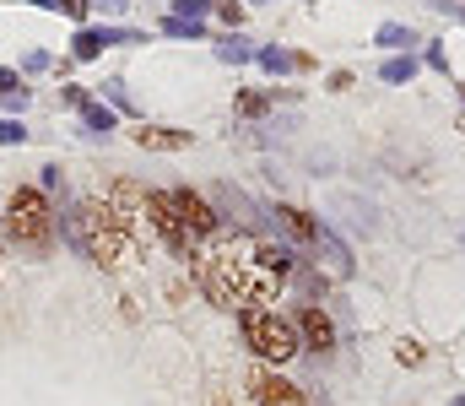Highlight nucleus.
<instances>
[{
	"mask_svg": "<svg viewBox=\"0 0 465 406\" xmlns=\"http://www.w3.org/2000/svg\"><path fill=\"white\" fill-rule=\"evenodd\" d=\"M298 266V255L287 244H265L249 233L212 239V250L201 255V282L212 292V303L223 309H254L260 298H271Z\"/></svg>",
	"mask_w": 465,
	"mask_h": 406,
	"instance_id": "nucleus-1",
	"label": "nucleus"
},
{
	"mask_svg": "<svg viewBox=\"0 0 465 406\" xmlns=\"http://www.w3.org/2000/svg\"><path fill=\"white\" fill-rule=\"evenodd\" d=\"M65 244H71L76 255H87L93 266H119L130 233L119 228V217L109 212V201H82V206L65 212Z\"/></svg>",
	"mask_w": 465,
	"mask_h": 406,
	"instance_id": "nucleus-2",
	"label": "nucleus"
},
{
	"mask_svg": "<svg viewBox=\"0 0 465 406\" xmlns=\"http://www.w3.org/2000/svg\"><path fill=\"white\" fill-rule=\"evenodd\" d=\"M5 233H11L16 250L49 255V244H54V206H49V195L44 190H16L11 206H5Z\"/></svg>",
	"mask_w": 465,
	"mask_h": 406,
	"instance_id": "nucleus-3",
	"label": "nucleus"
},
{
	"mask_svg": "<svg viewBox=\"0 0 465 406\" xmlns=\"http://www.w3.org/2000/svg\"><path fill=\"white\" fill-rule=\"evenodd\" d=\"M243 342L254 347L260 363H287L303 342H298V325L282 320L276 309H243Z\"/></svg>",
	"mask_w": 465,
	"mask_h": 406,
	"instance_id": "nucleus-4",
	"label": "nucleus"
},
{
	"mask_svg": "<svg viewBox=\"0 0 465 406\" xmlns=\"http://www.w3.org/2000/svg\"><path fill=\"white\" fill-rule=\"evenodd\" d=\"M146 206H152V233H157L173 255L201 261V255H195V233H190V223H184V212H179L173 190H146Z\"/></svg>",
	"mask_w": 465,
	"mask_h": 406,
	"instance_id": "nucleus-5",
	"label": "nucleus"
},
{
	"mask_svg": "<svg viewBox=\"0 0 465 406\" xmlns=\"http://www.w3.org/2000/svg\"><path fill=\"white\" fill-rule=\"evenodd\" d=\"M109 212L119 217V228H124L130 239H141V244H146V239H157V233H152V206H146V190H141L135 179H119L114 190H109Z\"/></svg>",
	"mask_w": 465,
	"mask_h": 406,
	"instance_id": "nucleus-6",
	"label": "nucleus"
},
{
	"mask_svg": "<svg viewBox=\"0 0 465 406\" xmlns=\"http://www.w3.org/2000/svg\"><path fill=\"white\" fill-rule=\"evenodd\" d=\"M249 396H254V406H303V391L292 380H282L271 363L249 369Z\"/></svg>",
	"mask_w": 465,
	"mask_h": 406,
	"instance_id": "nucleus-7",
	"label": "nucleus"
},
{
	"mask_svg": "<svg viewBox=\"0 0 465 406\" xmlns=\"http://www.w3.org/2000/svg\"><path fill=\"white\" fill-rule=\"evenodd\" d=\"M114 44H146V33H135V27H76L71 54H76V60H98V54L114 49Z\"/></svg>",
	"mask_w": 465,
	"mask_h": 406,
	"instance_id": "nucleus-8",
	"label": "nucleus"
},
{
	"mask_svg": "<svg viewBox=\"0 0 465 406\" xmlns=\"http://www.w3.org/2000/svg\"><path fill=\"white\" fill-rule=\"evenodd\" d=\"M173 201H179V212H184V223H190V233L195 239H212L217 233V206L206 201V195H195V190H173Z\"/></svg>",
	"mask_w": 465,
	"mask_h": 406,
	"instance_id": "nucleus-9",
	"label": "nucleus"
},
{
	"mask_svg": "<svg viewBox=\"0 0 465 406\" xmlns=\"http://www.w3.org/2000/svg\"><path fill=\"white\" fill-rule=\"evenodd\" d=\"M298 336H303L314 352H331V347H336V325H331V314H325L320 303H303V309H298Z\"/></svg>",
	"mask_w": 465,
	"mask_h": 406,
	"instance_id": "nucleus-10",
	"label": "nucleus"
},
{
	"mask_svg": "<svg viewBox=\"0 0 465 406\" xmlns=\"http://www.w3.org/2000/svg\"><path fill=\"white\" fill-rule=\"evenodd\" d=\"M271 217H276V223H282V233H292L298 244H314V239H320V217H309L303 206H276Z\"/></svg>",
	"mask_w": 465,
	"mask_h": 406,
	"instance_id": "nucleus-11",
	"label": "nucleus"
},
{
	"mask_svg": "<svg viewBox=\"0 0 465 406\" xmlns=\"http://www.w3.org/2000/svg\"><path fill=\"white\" fill-rule=\"evenodd\" d=\"M195 135L190 131H168V125H141L135 131V146H146V152H184Z\"/></svg>",
	"mask_w": 465,
	"mask_h": 406,
	"instance_id": "nucleus-12",
	"label": "nucleus"
},
{
	"mask_svg": "<svg viewBox=\"0 0 465 406\" xmlns=\"http://www.w3.org/2000/svg\"><path fill=\"white\" fill-rule=\"evenodd\" d=\"M314 250L331 261V276H351V250L336 239V233H331V228H325V223H320V239H314Z\"/></svg>",
	"mask_w": 465,
	"mask_h": 406,
	"instance_id": "nucleus-13",
	"label": "nucleus"
},
{
	"mask_svg": "<svg viewBox=\"0 0 465 406\" xmlns=\"http://www.w3.org/2000/svg\"><path fill=\"white\" fill-rule=\"evenodd\" d=\"M217 60H223V65H243V60H254V44H249L238 27H228V33L217 38Z\"/></svg>",
	"mask_w": 465,
	"mask_h": 406,
	"instance_id": "nucleus-14",
	"label": "nucleus"
},
{
	"mask_svg": "<svg viewBox=\"0 0 465 406\" xmlns=\"http://www.w3.org/2000/svg\"><path fill=\"white\" fill-rule=\"evenodd\" d=\"M217 206H223V212H238V223H243V228H260V217H254V206H249V201H243V195H238V190H232V184H217ZM223 212H217V217H223Z\"/></svg>",
	"mask_w": 465,
	"mask_h": 406,
	"instance_id": "nucleus-15",
	"label": "nucleus"
},
{
	"mask_svg": "<svg viewBox=\"0 0 465 406\" xmlns=\"http://www.w3.org/2000/svg\"><path fill=\"white\" fill-rule=\"evenodd\" d=\"M254 60H260V65H265L271 76H282V71H298V65H303L298 54H287V49H276V44H265V49H254Z\"/></svg>",
	"mask_w": 465,
	"mask_h": 406,
	"instance_id": "nucleus-16",
	"label": "nucleus"
},
{
	"mask_svg": "<svg viewBox=\"0 0 465 406\" xmlns=\"http://www.w3.org/2000/svg\"><path fill=\"white\" fill-rule=\"evenodd\" d=\"M82 125H87V135H109L114 131V109H104V104H82Z\"/></svg>",
	"mask_w": 465,
	"mask_h": 406,
	"instance_id": "nucleus-17",
	"label": "nucleus"
},
{
	"mask_svg": "<svg viewBox=\"0 0 465 406\" xmlns=\"http://www.w3.org/2000/svg\"><path fill=\"white\" fill-rule=\"evenodd\" d=\"M379 44H384V49H406V54H411V44H422V38H417L406 22H384V27H379Z\"/></svg>",
	"mask_w": 465,
	"mask_h": 406,
	"instance_id": "nucleus-18",
	"label": "nucleus"
},
{
	"mask_svg": "<svg viewBox=\"0 0 465 406\" xmlns=\"http://www.w3.org/2000/svg\"><path fill=\"white\" fill-rule=\"evenodd\" d=\"M379 76H384L390 87H401V82H411V76H417V60H411V54H390V60L379 65Z\"/></svg>",
	"mask_w": 465,
	"mask_h": 406,
	"instance_id": "nucleus-19",
	"label": "nucleus"
},
{
	"mask_svg": "<svg viewBox=\"0 0 465 406\" xmlns=\"http://www.w3.org/2000/svg\"><path fill=\"white\" fill-rule=\"evenodd\" d=\"M163 33H168V38H190V44H201V38H206V22H190V16H168V22H163Z\"/></svg>",
	"mask_w": 465,
	"mask_h": 406,
	"instance_id": "nucleus-20",
	"label": "nucleus"
},
{
	"mask_svg": "<svg viewBox=\"0 0 465 406\" xmlns=\"http://www.w3.org/2000/svg\"><path fill=\"white\" fill-rule=\"evenodd\" d=\"M265 109H271V98H265V93H238V114H243V120H260Z\"/></svg>",
	"mask_w": 465,
	"mask_h": 406,
	"instance_id": "nucleus-21",
	"label": "nucleus"
},
{
	"mask_svg": "<svg viewBox=\"0 0 465 406\" xmlns=\"http://www.w3.org/2000/svg\"><path fill=\"white\" fill-rule=\"evenodd\" d=\"M212 5H217V0H173V16H190V22H201Z\"/></svg>",
	"mask_w": 465,
	"mask_h": 406,
	"instance_id": "nucleus-22",
	"label": "nucleus"
},
{
	"mask_svg": "<svg viewBox=\"0 0 465 406\" xmlns=\"http://www.w3.org/2000/svg\"><path fill=\"white\" fill-rule=\"evenodd\" d=\"M27 131H22V120H0V146H22Z\"/></svg>",
	"mask_w": 465,
	"mask_h": 406,
	"instance_id": "nucleus-23",
	"label": "nucleus"
},
{
	"mask_svg": "<svg viewBox=\"0 0 465 406\" xmlns=\"http://www.w3.org/2000/svg\"><path fill=\"white\" fill-rule=\"evenodd\" d=\"M54 11H60V16H71V22H82V27H87V0H54Z\"/></svg>",
	"mask_w": 465,
	"mask_h": 406,
	"instance_id": "nucleus-24",
	"label": "nucleus"
},
{
	"mask_svg": "<svg viewBox=\"0 0 465 406\" xmlns=\"http://www.w3.org/2000/svg\"><path fill=\"white\" fill-rule=\"evenodd\" d=\"M104 93H109V104H114V109H130V93H124V82H104Z\"/></svg>",
	"mask_w": 465,
	"mask_h": 406,
	"instance_id": "nucleus-25",
	"label": "nucleus"
},
{
	"mask_svg": "<svg viewBox=\"0 0 465 406\" xmlns=\"http://www.w3.org/2000/svg\"><path fill=\"white\" fill-rule=\"evenodd\" d=\"M217 11H223V22H228V27H238V22H243V5H238V0H223Z\"/></svg>",
	"mask_w": 465,
	"mask_h": 406,
	"instance_id": "nucleus-26",
	"label": "nucleus"
},
{
	"mask_svg": "<svg viewBox=\"0 0 465 406\" xmlns=\"http://www.w3.org/2000/svg\"><path fill=\"white\" fill-rule=\"evenodd\" d=\"M422 60H428V65H433V71H450V54H444V49H439V44H428V54H422Z\"/></svg>",
	"mask_w": 465,
	"mask_h": 406,
	"instance_id": "nucleus-27",
	"label": "nucleus"
},
{
	"mask_svg": "<svg viewBox=\"0 0 465 406\" xmlns=\"http://www.w3.org/2000/svg\"><path fill=\"white\" fill-rule=\"evenodd\" d=\"M65 190V179H60V168H44V195H60Z\"/></svg>",
	"mask_w": 465,
	"mask_h": 406,
	"instance_id": "nucleus-28",
	"label": "nucleus"
},
{
	"mask_svg": "<svg viewBox=\"0 0 465 406\" xmlns=\"http://www.w3.org/2000/svg\"><path fill=\"white\" fill-rule=\"evenodd\" d=\"M395 358H401V363H422V347H417V342H401Z\"/></svg>",
	"mask_w": 465,
	"mask_h": 406,
	"instance_id": "nucleus-29",
	"label": "nucleus"
},
{
	"mask_svg": "<svg viewBox=\"0 0 465 406\" xmlns=\"http://www.w3.org/2000/svg\"><path fill=\"white\" fill-rule=\"evenodd\" d=\"M5 93H22V76H16V71H5V65H0V98H5Z\"/></svg>",
	"mask_w": 465,
	"mask_h": 406,
	"instance_id": "nucleus-30",
	"label": "nucleus"
},
{
	"mask_svg": "<svg viewBox=\"0 0 465 406\" xmlns=\"http://www.w3.org/2000/svg\"><path fill=\"white\" fill-rule=\"evenodd\" d=\"M60 98H65L71 109H82V104H87V87H60Z\"/></svg>",
	"mask_w": 465,
	"mask_h": 406,
	"instance_id": "nucleus-31",
	"label": "nucleus"
},
{
	"mask_svg": "<svg viewBox=\"0 0 465 406\" xmlns=\"http://www.w3.org/2000/svg\"><path fill=\"white\" fill-rule=\"evenodd\" d=\"M433 5H439L444 16H455V22H465V5H460V0H433Z\"/></svg>",
	"mask_w": 465,
	"mask_h": 406,
	"instance_id": "nucleus-32",
	"label": "nucleus"
},
{
	"mask_svg": "<svg viewBox=\"0 0 465 406\" xmlns=\"http://www.w3.org/2000/svg\"><path fill=\"white\" fill-rule=\"evenodd\" d=\"M124 5H130V0H104V11H124Z\"/></svg>",
	"mask_w": 465,
	"mask_h": 406,
	"instance_id": "nucleus-33",
	"label": "nucleus"
},
{
	"mask_svg": "<svg viewBox=\"0 0 465 406\" xmlns=\"http://www.w3.org/2000/svg\"><path fill=\"white\" fill-rule=\"evenodd\" d=\"M27 5H44V11H54V0H27Z\"/></svg>",
	"mask_w": 465,
	"mask_h": 406,
	"instance_id": "nucleus-34",
	"label": "nucleus"
},
{
	"mask_svg": "<svg viewBox=\"0 0 465 406\" xmlns=\"http://www.w3.org/2000/svg\"><path fill=\"white\" fill-rule=\"evenodd\" d=\"M450 406H465V396H455V401H450Z\"/></svg>",
	"mask_w": 465,
	"mask_h": 406,
	"instance_id": "nucleus-35",
	"label": "nucleus"
}]
</instances>
